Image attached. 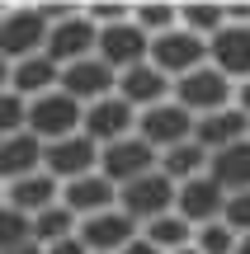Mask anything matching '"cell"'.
I'll use <instances>...</instances> for the list:
<instances>
[{
  "mask_svg": "<svg viewBox=\"0 0 250 254\" xmlns=\"http://www.w3.org/2000/svg\"><path fill=\"white\" fill-rule=\"evenodd\" d=\"M118 207L128 212L137 226H147V221L175 212V179H166L161 165H156L151 174H142V179H132V184H123V189H118Z\"/></svg>",
  "mask_w": 250,
  "mask_h": 254,
  "instance_id": "cell-2",
  "label": "cell"
},
{
  "mask_svg": "<svg viewBox=\"0 0 250 254\" xmlns=\"http://www.w3.org/2000/svg\"><path fill=\"white\" fill-rule=\"evenodd\" d=\"M57 85H62V66L52 62V57H24V62H9V94H19V99H38V94H52Z\"/></svg>",
  "mask_w": 250,
  "mask_h": 254,
  "instance_id": "cell-18",
  "label": "cell"
},
{
  "mask_svg": "<svg viewBox=\"0 0 250 254\" xmlns=\"http://www.w3.org/2000/svg\"><path fill=\"white\" fill-rule=\"evenodd\" d=\"M132 24L147 38H161L170 28H179V5H132Z\"/></svg>",
  "mask_w": 250,
  "mask_h": 254,
  "instance_id": "cell-27",
  "label": "cell"
},
{
  "mask_svg": "<svg viewBox=\"0 0 250 254\" xmlns=\"http://www.w3.org/2000/svg\"><path fill=\"white\" fill-rule=\"evenodd\" d=\"M147 52H151V38L142 33L132 19L99 28V43H94V57H99L113 75H123V71H132V66H142V62H147Z\"/></svg>",
  "mask_w": 250,
  "mask_h": 254,
  "instance_id": "cell-8",
  "label": "cell"
},
{
  "mask_svg": "<svg viewBox=\"0 0 250 254\" xmlns=\"http://www.w3.org/2000/svg\"><path fill=\"white\" fill-rule=\"evenodd\" d=\"M118 254H161V250H156V245H147V240L137 236V240H132V245H123Z\"/></svg>",
  "mask_w": 250,
  "mask_h": 254,
  "instance_id": "cell-34",
  "label": "cell"
},
{
  "mask_svg": "<svg viewBox=\"0 0 250 254\" xmlns=\"http://www.w3.org/2000/svg\"><path fill=\"white\" fill-rule=\"evenodd\" d=\"M5 9H9V5H0V14H5Z\"/></svg>",
  "mask_w": 250,
  "mask_h": 254,
  "instance_id": "cell-39",
  "label": "cell"
},
{
  "mask_svg": "<svg viewBox=\"0 0 250 254\" xmlns=\"http://www.w3.org/2000/svg\"><path fill=\"white\" fill-rule=\"evenodd\" d=\"M222 24H227L222 5H208V0H189V5H179V28L194 33V38H203V43H208Z\"/></svg>",
  "mask_w": 250,
  "mask_h": 254,
  "instance_id": "cell-26",
  "label": "cell"
},
{
  "mask_svg": "<svg viewBox=\"0 0 250 254\" xmlns=\"http://www.w3.org/2000/svg\"><path fill=\"white\" fill-rule=\"evenodd\" d=\"M156 165H161V155L151 151L137 132L123 136V141L99 146V174L113 184V189H123V184H132V179H142V174H151Z\"/></svg>",
  "mask_w": 250,
  "mask_h": 254,
  "instance_id": "cell-7",
  "label": "cell"
},
{
  "mask_svg": "<svg viewBox=\"0 0 250 254\" xmlns=\"http://www.w3.org/2000/svg\"><path fill=\"white\" fill-rule=\"evenodd\" d=\"M142 240H147V245H156L161 254H175V250L194 245V226H189L184 217H175V212H166V217H156V221H147V226H142Z\"/></svg>",
  "mask_w": 250,
  "mask_h": 254,
  "instance_id": "cell-24",
  "label": "cell"
},
{
  "mask_svg": "<svg viewBox=\"0 0 250 254\" xmlns=\"http://www.w3.org/2000/svg\"><path fill=\"white\" fill-rule=\"evenodd\" d=\"M28 231H33V240L38 245H57V240H66V236H76V212L71 207H43L38 217H28Z\"/></svg>",
  "mask_w": 250,
  "mask_h": 254,
  "instance_id": "cell-25",
  "label": "cell"
},
{
  "mask_svg": "<svg viewBox=\"0 0 250 254\" xmlns=\"http://www.w3.org/2000/svg\"><path fill=\"white\" fill-rule=\"evenodd\" d=\"M5 254H43V245H38V240H24V245H14V250H5Z\"/></svg>",
  "mask_w": 250,
  "mask_h": 254,
  "instance_id": "cell-35",
  "label": "cell"
},
{
  "mask_svg": "<svg viewBox=\"0 0 250 254\" xmlns=\"http://www.w3.org/2000/svg\"><path fill=\"white\" fill-rule=\"evenodd\" d=\"M43 170V141L33 132H14L0 141V184L28 179V174Z\"/></svg>",
  "mask_w": 250,
  "mask_h": 254,
  "instance_id": "cell-21",
  "label": "cell"
},
{
  "mask_svg": "<svg viewBox=\"0 0 250 254\" xmlns=\"http://www.w3.org/2000/svg\"><path fill=\"white\" fill-rule=\"evenodd\" d=\"M222 221L236 231V236H250V189H246V193H227V202H222Z\"/></svg>",
  "mask_w": 250,
  "mask_h": 254,
  "instance_id": "cell-31",
  "label": "cell"
},
{
  "mask_svg": "<svg viewBox=\"0 0 250 254\" xmlns=\"http://www.w3.org/2000/svg\"><path fill=\"white\" fill-rule=\"evenodd\" d=\"M222 202H227V193L217 189V184L208 179V174H198V179H184V184H175V217H184L194 231L222 217Z\"/></svg>",
  "mask_w": 250,
  "mask_h": 254,
  "instance_id": "cell-14",
  "label": "cell"
},
{
  "mask_svg": "<svg viewBox=\"0 0 250 254\" xmlns=\"http://www.w3.org/2000/svg\"><path fill=\"white\" fill-rule=\"evenodd\" d=\"M208 179L222 193H246L250 189V141H236L227 151L208 155Z\"/></svg>",
  "mask_w": 250,
  "mask_h": 254,
  "instance_id": "cell-22",
  "label": "cell"
},
{
  "mask_svg": "<svg viewBox=\"0 0 250 254\" xmlns=\"http://www.w3.org/2000/svg\"><path fill=\"white\" fill-rule=\"evenodd\" d=\"M246 141H250V132H246Z\"/></svg>",
  "mask_w": 250,
  "mask_h": 254,
  "instance_id": "cell-40",
  "label": "cell"
},
{
  "mask_svg": "<svg viewBox=\"0 0 250 254\" xmlns=\"http://www.w3.org/2000/svg\"><path fill=\"white\" fill-rule=\"evenodd\" d=\"M161 174L166 179H175V184H184V179H198V174H208V151L189 136V141H179V146H170V151H161Z\"/></svg>",
  "mask_w": 250,
  "mask_h": 254,
  "instance_id": "cell-23",
  "label": "cell"
},
{
  "mask_svg": "<svg viewBox=\"0 0 250 254\" xmlns=\"http://www.w3.org/2000/svg\"><path fill=\"white\" fill-rule=\"evenodd\" d=\"M236 240H241V236H236L222 217L194 231V250H198V254H236Z\"/></svg>",
  "mask_w": 250,
  "mask_h": 254,
  "instance_id": "cell-28",
  "label": "cell"
},
{
  "mask_svg": "<svg viewBox=\"0 0 250 254\" xmlns=\"http://www.w3.org/2000/svg\"><path fill=\"white\" fill-rule=\"evenodd\" d=\"M24 240H33V231H28V217L24 212H14L9 202H0V254L24 245Z\"/></svg>",
  "mask_w": 250,
  "mask_h": 254,
  "instance_id": "cell-29",
  "label": "cell"
},
{
  "mask_svg": "<svg viewBox=\"0 0 250 254\" xmlns=\"http://www.w3.org/2000/svg\"><path fill=\"white\" fill-rule=\"evenodd\" d=\"M0 202H5V198H0Z\"/></svg>",
  "mask_w": 250,
  "mask_h": 254,
  "instance_id": "cell-41",
  "label": "cell"
},
{
  "mask_svg": "<svg viewBox=\"0 0 250 254\" xmlns=\"http://www.w3.org/2000/svg\"><path fill=\"white\" fill-rule=\"evenodd\" d=\"M175 254H198V250H194V245H184V250H175Z\"/></svg>",
  "mask_w": 250,
  "mask_h": 254,
  "instance_id": "cell-38",
  "label": "cell"
},
{
  "mask_svg": "<svg viewBox=\"0 0 250 254\" xmlns=\"http://www.w3.org/2000/svg\"><path fill=\"white\" fill-rule=\"evenodd\" d=\"M47 43V19L38 14V5H19L0 14V57L5 62H24L38 57Z\"/></svg>",
  "mask_w": 250,
  "mask_h": 254,
  "instance_id": "cell-4",
  "label": "cell"
},
{
  "mask_svg": "<svg viewBox=\"0 0 250 254\" xmlns=\"http://www.w3.org/2000/svg\"><path fill=\"white\" fill-rule=\"evenodd\" d=\"M76 236L85 240V250H90V254H118L123 245H132V240L142 236V226H137V221H132L123 207H109V212L85 217Z\"/></svg>",
  "mask_w": 250,
  "mask_h": 254,
  "instance_id": "cell-12",
  "label": "cell"
},
{
  "mask_svg": "<svg viewBox=\"0 0 250 254\" xmlns=\"http://www.w3.org/2000/svg\"><path fill=\"white\" fill-rule=\"evenodd\" d=\"M232 109L246 113V123H250V80H241V85L232 90Z\"/></svg>",
  "mask_w": 250,
  "mask_h": 254,
  "instance_id": "cell-33",
  "label": "cell"
},
{
  "mask_svg": "<svg viewBox=\"0 0 250 254\" xmlns=\"http://www.w3.org/2000/svg\"><path fill=\"white\" fill-rule=\"evenodd\" d=\"M81 132L90 136L94 146L123 141V136H132V132H137V109H132L128 99H118V94H109V99H94V104H85Z\"/></svg>",
  "mask_w": 250,
  "mask_h": 254,
  "instance_id": "cell-11",
  "label": "cell"
},
{
  "mask_svg": "<svg viewBox=\"0 0 250 254\" xmlns=\"http://www.w3.org/2000/svg\"><path fill=\"white\" fill-rule=\"evenodd\" d=\"M246 132H250V123H246V113H236V109H217V113H208V118H194V141L203 146L208 155L246 141Z\"/></svg>",
  "mask_w": 250,
  "mask_h": 254,
  "instance_id": "cell-20",
  "label": "cell"
},
{
  "mask_svg": "<svg viewBox=\"0 0 250 254\" xmlns=\"http://www.w3.org/2000/svg\"><path fill=\"white\" fill-rule=\"evenodd\" d=\"M5 202L14 212H24V217H38L43 207H57V202H62V184L47 170H38V174H28V179L5 184Z\"/></svg>",
  "mask_w": 250,
  "mask_h": 254,
  "instance_id": "cell-19",
  "label": "cell"
},
{
  "mask_svg": "<svg viewBox=\"0 0 250 254\" xmlns=\"http://www.w3.org/2000/svg\"><path fill=\"white\" fill-rule=\"evenodd\" d=\"M170 99L184 113H194V118H208V113H217V109H232V80H227L222 71H213V66H198V71L179 75V80L170 85Z\"/></svg>",
  "mask_w": 250,
  "mask_h": 254,
  "instance_id": "cell-1",
  "label": "cell"
},
{
  "mask_svg": "<svg viewBox=\"0 0 250 254\" xmlns=\"http://www.w3.org/2000/svg\"><path fill=\"white\" fill-rule=\"evenodd\" d=\"M62 207H71L76 221H85V217H94V212L118 207V189H113V184L94 170V174H85V179L62 184Z\"/></svg>",
  "mask_w": 250,
  "mask_h": 254,
  "instance_id": "cell-17",
  "label": "cell"
},
{
  "mask_svg": "<svg viewBox=\"0 0 250 254\" xmlns=\"http://www.w3.org/2000/svg\"><path fill=\"white\" fill-rule=\"evenodd\" d=\"M147 62L156 66L170 85H175L179 75H189V71H198V66H208V43H203V38H194V33H184V28H170V33L151 38Z\"/></svg>",
  "mask_w": 250,
  "mask_h": 254,
  "instance_id": "cell-3",
  "label": "cell"
},
{
  "mask_svg": "<svg viewBox=\"0 0 250 254\" xmlns=\"http://www.w3.org/2000/svg\"><path fill=\"white\" fill-rule=\"evenodd\" d=\"M113 80H118V75H113L99 57H85V62L62 66V85H57V90L71 94V99L85 109V104H94V99H109V94H113Z\"/></svg>",
  "mask_w": 250,
  "mask_h": 254,
  "instance_id": "cell-15",
  "label": "cell"
},
{
  "mask_svg": "<svg viewBox=\"0 0 250 254\" xmlns=\"http://www.w3.org/2000/svg\"><path fill=\"white\" fill-rule=\"evenodd\" d=\"M236 254H250V236H241V240H236Z\"/></svg>",
  "mask_w": 250,
  "mask_h": 254,
  "instance_id": "cell-37",
  "label": "cell"
},
{
  "mask_svg": "<svg viewBox=\"0 0 250 254\" xmlns=\"http://www.w3.org/2000/svg\"><path fill=\"white\" fill-rule=\"evenodd\" d=\"M113 94L128 99L132 109L142 113V109H156V104L170 99V80H166L151 62H142V66H132V71H123L118 80H113Z\"/></svg>",
  "mask_w": 250,
  "mask_h": 254,
  "instance_id": "cell-16",
  "label": "cell"
},
{
  "mask_svg": "<svg viewBox=\"0 0 250 254\" xmlns=\"http://www.w3.org/2000/svg\"><path fill=\"white\" fill-rule=\"evenodd\" d=\"M14 132H28V104L5 90V94H0V141L14 136Z\"/></svg>",
  "mask_w": 250,
  "mask_h": 254,
  "instance_id": "cell-30",
  "label": "cell"
},
{
  "mask_svg": "<svg viewBox=\"0 0 250 254\" xmlns=\"http://www.w3.org/2000/svg\"><path fill=\"white\" fill-rule=\"evenodd\" d=\"M81 118H85V109L62 90L28 99V132H33L38 141H62V136L81 132Z\"/></svg>",
  "mask_w": 250,
  "mask_h": 254,
  "instance_id": "cell-5",
  "label": "cell"
},
{
  "mask_svg": "<svg viewBox=\"0 0 250 254\" xmlns=\"http://www.w3.org/2000/svg\"><path fill=\"white\" fill-rule=\"evenodd\" d=\"M94 43H99V28L76 9L71 19H57L47 24V43H43V57H52L57 66H71V62H85L94 57Z\"/></svg>",
  "mask_w": 250,
  "mask_h": 254,
  "instance_id": "cell-10",
  "label": "cell"
},
{
  "mask_svg": "<svg viewBox=\"0 0 250 254\" xmlns=\"http://www.w3.org/2000/svg\"><path fill=\"white\" fill-rule=\"evenodd\" d=\"M5 90H9V62L0 57V94H5Z\"/></svg>",
  "mask_w": 250,
  "mask_h": 254,
  "instance_id": "cell-36",
  "label": "cell"
},
{
  "mask_svg": "<svg viewBox=\"0 0 250 254\" xmlns=\"http://www.w3.org/2000/svg\"><path fill=\"white\" fill-rule=\"evenodd\" d=\"M208 66L227 80H250V24H222L208 38Z\"/></svg>",
  "mask_w": 250,
  "mask_h": 254,
  "instance_id": "cell-13",
  "label": "cell"
},
{
  "mask_svg": "<svg viewBox=\"0 0 250 254\" xmlns=\"http://www.w3.org/2000/svg\"><path fill=\"white\" fill-rule=\"evenodd\" d=\"M137 136L161 155V151H170V146H179V141L194 136V113H184L175 99L156 104V109H142L137 113Z\"/></svg>",
  "mask_w": 250,
  "mask_h": 254,
  "instance_id": "cell-9",
  "label": "cell"
},
{
  "mask_svg": "<svg viewBox=\"0 0 250 254\" xmlns=\"http://www.w3.org/2000/svg\"><path fill=\"white\" fill-rule=\"evenodd\" d=\"M43 254H90V250H85L81 236H66V240H57V245H43Z\"/></svg>",
  "mask_w": 250,
  "mask_h": 254,
  "instance_id": "cell-32",
  "label": "cell"
},
{
  "mask_svg": "<svg viewBox=\"0 0 250 254\" xmlns=\"http://www.w3.org/2000/svg\"><path fill=\"white\" fill-rule=\"evenodd\" d=\"M43 170L52 174L57 184L85 179V174L99 170V146L85 132H71V136H62V141H43Z\"/></svg>",
  "mask_w": 250,
  "mask_h": 254,
  "instance_id": "cell-6",
  "label": "cell"
}]
</instances>
